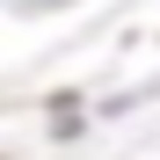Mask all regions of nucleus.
I'll return each instance as SVG.
<instances>
[{"label":"nucleus","instance_id":"obj_1","mask_svg":"<svg viewBox=\"0 0 160 160\" xmlns=\"http://www.w3.org/2000/svg\"><path fill=\"white\" fill-rule=\"evenodd\" d=\"M15 8H44V0H15Z\"/></svg>","mask_w":160,"mask_h":160}]
</instances>
